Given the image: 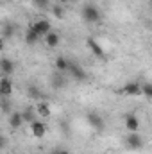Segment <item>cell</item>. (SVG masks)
<instances>
[{
    "label": "cell",
    "instance_id": "7402d4cb",
    "mask_svg": "<svg viewBox=\"0 0 152 154\" xmlns=\"http://www.w3.org/2000/svg\"><path fill=\"white\" fill-rule=\"evenodd\" d=\"M32 2H34V4H36L38 7H45V4H47L48 0H32Z\"/></svg>",
    "mask_w": 152,
    "mask_h": 154
},
{
    "label": "cell",
    "instance_id": "d6986e66",
    "mask_svg": "<svg viewBox=\"0 0 152 154\" xmlns=\"http://www.w3.org/2000/svg\"><path fill=\"white\" fill-rule=\"evenodd\" d=\"M52 13H54V16H56L57 20H61V18L65 16V9H63V4H59V5H54V7H52Z\"/></svg>",
    "mask_w": 152,
    "mask_h": 154
},
{
    "label": "cell",
    "instance_id": "9c48e42d",
    "mask_svg": "<svg viewBox=\"0 0 152 154\" xmlns=\"http://www.w3.org/2000/svg\"><path fill=\"white\" fill-rule=\"evenodd\" d=\"M125 127L129 133H138L140 129V120L136 115H125Z\"/></svg>",
    "mask_w": 152,
    "mask_h": 154
},
{
    "label": "cell",
    "instance_id": "8992f818",
    "mask_svg": "<svg viewBox=\"0 0 152 154\" xmlns=\"http://www.w3.org/2000/svg\"><path fill=\"white\" fill-rule=\"evenodd\" d=\"M31 134H32L34 138H43V136L47 134V125H45L41 120H34V122L31 124Z\"/></svg>",
    "mask_w": 152,
    "mask_h": 154
},
{
    "label": "cell",
    "instance_id": "cb8c5ba5",
    "mask_svg": "<svg viewBox=\"0 0 152 154\" xmlns=\"http://www.w3.org/2000/svg\"><path fill=\"white\" fill-rule=\"evenodd\" d=\"M68 2H72V0H59V4H68Z\"/></svg>",
    "mask_w": 152,
    "mask_h": 154
},
{
    "label": "cell",
    "instance_id": "2e32d148",
    "mask_svg": "<svg viewBox=\"0 0 152 154\" xmlns=\"http://www.w3.org/2000/svg\"><path fill=\"white\" fill-rule=\"evenodd\" d=\"M39 38H41V36H39V34L34 31V29H32V27H29V31L25 32V43H29V45H34Z\"/></svg>",
    "mask_w": 152,
    "mask_h": 154
},
{
    "label": "cell",
    "instance_id": "484cf974",
    "mask_svg": "<svg viewBox=\"0 0 152 154\" xmlns=\"http://www.w3.org/2000/svg\"><path fill=\"white\" fill-rule=\"evenodd\" d=\"M29 2H32V0H29Z\"/></svg>",
    "mask_w": 152,
    "mask_h": 154
},
{
    "label": "cell",
    "instance_id": "e0dca14e",
    "mask_svg": "<svg viewBox=\"0 0 152 154\" xmlns=\"http://www.w3.org/2000/svg\"><path fill=\"white\" fill-rule=\"evenodd\" d=\"M50 84H52V88H57V90H61V88H65L66 81H65V77L61 75V74H56V75H52Z\"/></svg>",
    "mask_w": 152,
    "mask_h": 154
},
{
    "label": "cell",
    "instance_id": "4fadbf2b",
    "mask_svg": "<svg viewBox=\"0 0 152 154\" xmlns=\"http://www.w3.org/2000/svg\"><path fill=\"white\" fill-rule=\"evenodd\" d=\"M54 66H56V70H57V72H68L70 61H68L66 57H63V56H57V57H56V61H54Z\"/></svg>",
    "mask_w": 152,
    "mask_h": 154
},
{
    "label": "cell",
    "instance_id": "6da1fadb",
    "mask_svg": "<svg viewBox=\"0 0 152 154\" xmlns=\"http://www.w3.org/2000/svg\"><path fill=\"white\" fill-rule=\"evenodd\" d=\"M81 16H82V20H84L86 23H99V22L102 20L100 11H99L93 4H86V5H82V9H81Z\"/></svg>",
    "mask_w": 152,
    "mask_h": 154
},
{
    "label": "cell",
    "instance_id": "603a6c76",
    "mask_svg": "<svg viewBox=\"0 0 152 154\" xmlns=\"http://www.w3.org/2000/svg\"><path fill=\"white\" fill-rule=\"evenodd\" d=\"M54 154H70L66 149H57V151H54Z\"/></svg>",
    "mask_w": 152,
    "mask_h": 154
},
{
    "label": "cell",
    "instance_id": "3957f363",
    "mask_svg": "<svg viewBox=\"0 0 152 154\" xmlns=\"http://www.w3.org/2000/svg\"><path fill=\"white\" fill-rule=\"evenodd\" d=\"M122 91L125 93V95H131V97H136V95H141L143 93V86L140 84V82H136V81H132V82H127L123 88H122Z\"/></svg>",
    "mask_w": 152,
    "mask_h": 154
},
{
    "label": "cell",
    "instance_id": "ac0fdd59",
    "mask_svg": "<svg viewBox=\"0 0 152 154\" xmlns=\"http://www.w3.org/2000/svg\"><path fill=\"white\" fill-rule=\"evenodd\" d=\"M22 115H23V120H25V122L32 124V122L36 120V116H34V115H38V113H36V108H34V109H32V108H27Z\"/></svg>",
    "mask_w": 152,
    "mask_h": 154
},
{
    "label": "cell",
    "instance_id": "30bf717a",
    "mask_svg": "<svg viewBox=\"0 0 152 154\" xmlns=\"http://www.w3.org/2000/svg\"><path fill=\"white\" fill-rule=\"evenodd\" d=\"M0 68H2L4 77L11 75V74L14 72V61H11V59H7V57H2V61H0Z\"/></svg>",
    "mask_w": 152,
    "mask_h": 154
},
{
    "label": "cell",
    "instance_id": "8fae6325",
    "mask_svg": "<svg viewBox=\"0 0 152 154\" xmlns=\"http://www.w3.org/2000/svg\"><path fill=\"white\" fill-rule=\"evenodd\" d=\"M11 91H13V82H11V79H9V77H2V79H0V93H2L4 97H7V95H11Z\"/></svg>",
    "mask_w": 152,
    "mask_h": 154
},
{
    "label": "cell",
    "instance_id": "7c38bea8",
    "mask_svg": "<svg viewBox=\"0 0 152 154\" xmlns=\"http://www.w3.org/2000/svg\"><path fill=\"white\" fill-rule=\"evenodd\" d=\"M59 41H61V38H59V34L57 32H48L47 36H45V45L48 47V48H56L57 45H59Z\"/></svg>",
    "mask_w": 152,
    "mask_h": 154
},
{
    "label": "cell",
    "instance_id": "277c9868",
    "mask_svg": "<svg viewBox=\"0 0 152 154\" xmlns=\"http://www.w3.org/2000/svg\"><path fill=\"white\" fill-rule=\"evenodd\" d=\"M125 143H127V147L129 149H141L143 147V138L138 134V133H129L127 134V138H125Z\"/></svg>",
    "mask_w": 152,
    "mask_h": 154
},
{
    "label": "cell",
    "instance_id": "ba28073f",
    "mask_svg": "<svg viewBox=\"0 0 152 154\" xmlns=\"http://www.w3.org/2000/svg\"><path fill=\"white\" fill-rule=\"evenodd\" d=\"M68 72H70V75L74 77L75 81H84L86 79V74H84V70L77 65L75 61H70V66H68Z\"/></svg>",
    "mask_w": 152,
    "mask_h": 154
},
{
    "label": "cell",
    "instance_id": "ffe728a7",
    "mask_svg": "<svg viewBox=\"0 0 152 154\" xmlns=\"http://www.w3.org/2000/svg\"><path fill=\"white\" fill-rule=\"evenodd\" d=\"M27 93H29L31 97H39V91H38L36 86H29V88H27Z\"/></svg>",
    "mask_w": 152,
    "mask_h": 154
},
{
    "label": "cell",
    "instance_id": "5b68a950",
    "mask_svg": "<svg viewBox=\"0 0 152 154\" xmlns=\"http://www.w3.org/2000/svg\"><path fill=\"white\" fill-rule=\"evenodd\" d=\"M86 43H88L90 50H91L99 59H106V52H104V48H102V45H100L99 41H95L93 38H88L86 39Z\"/></svg>",
    "mask_w": 152,
    "mask_h": 154
},
{
    "label": "cell",
    "instance_id": "9a60e30c",
    "mask_svg": "<svg viewBox=\"0 0 152 154\" xmlns=\"http://www.w3.org/2000/svg\"><path fill=\"white\" fill-rule=\"evenodd\" d=\"M36 113H38V116H41V118H48V116L52 115L48 102H39L38 106H36Z\"/></svg>",
    "mask_w": 152,
    "mask_h": 154
},
{
    "label": "cell",
    "instance_id": "7a4b0ae2",
    "mask_svg": "<svg viewBox=\"0 0 152 154\" xmlns=\"http://www.w3.org/2000/svg\"><path fill=\"white\" fill-rule=\"evenodd\" d=\"M31 27H32V29L38 32L39 36H43V38H45L48 32H52V25H50V22H48V20H45V18H41V20H36V22H34Z\"/></svg>",
    "mask_w": 152,
    "mask_h": 154
},
{
    "label": "cell",
    "instance_id": "52a82bcc",
    "mask_svg": "<svg viewBox=\"0 0 152 154\" xmlns=\"http://www.w3.org/2000/svg\"><path fill=\"white\" fill-rule=\"evenodd\" d=\"M86 120L91 127H95L97 131H102L104 129V118L99 115V113H88L86 115Z\"/></svg>",
    "mask_w": 152,
    "mask_h": 154
},
{
    "label": "cell",
    "instance_id": "44dd1931",
    "mask_svg": "<svg viewBox=\"0 0 152 154\" xmlns=\"http://www.w3.org/2000/svg\"><path fill=\"white\" fill-rule=\"evenodd\" d=\"M143 95L152 99V84H143Z\"/></svg>",
    "mask_w": 152,
    "mask_h": 154
},
{
    "label": "cell",
    "instance_id": "5bb4252c",
    "mask_svg": "<svg viewBox=\"0 0 152 154\" xmlns=\"http://www.w3.org/2000/svg\"><path fill=\"white\" fill-rule=\"evenodd\" d=\"M23 122H25V120H23V115H22V113H18V111L11 113V116H9V125H11L13 129H18Z\"/></svg>",
    "mask_w": 152,
    "mask_h": 154
},
{
    "label": "cell",
    "instance_id": "d4e9b609",
    "mask_svg": "<svg viewBox=\"0 0 152 154\" xmlns=\"http://www.w3.org/2000/svg\"><path fill=\"white\" fill-rule=\"evenodd\" d=\"M150 9H152V2H150Z\"/></svg>",
    "mask_w": 152,
    "mask_h": 154
}]
</instances>
